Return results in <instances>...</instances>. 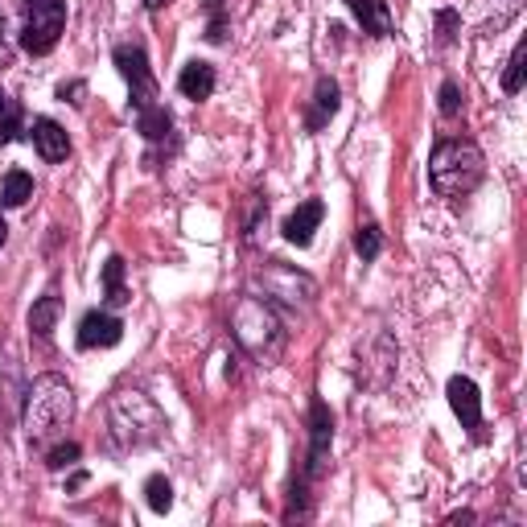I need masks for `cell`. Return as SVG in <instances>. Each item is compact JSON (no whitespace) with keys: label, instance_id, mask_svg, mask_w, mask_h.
<instances>
[{"label":"cell","instance_id":"6da1fadb","mask_svg":"<svg viewBox=\"0 0 527 527\" xmlns=\"http://www.w3.org/2000/svg\"><path fill=\"white\" fill-rule=\"evenodd\" d=\"M486 178V157L474 140L466 136H445L429 157V182L441 198H462Z\"/></svg>","mask_w":527,"mask_h":527},{"label":"cell","instance_id":"7a4b0ae2","mask_svg":"<svg viewBox=\"0 0 527 527\" xmlns=\"http://www.w3.org/2000/svg\"><path fill=\"white\" fill-rule=\"evenodd\" d=\"M70 412H75V392L62 375H42L33 379L29 400H25V433L29 441H46L54 429H62Z\"/></svg>","mask_w":527,"mask_h":527},{"label":"cell","instance_id":"3957f363","mask_svg":"<svg viewBox=\"0 0 527 527\" xmlns=\"http://www.w3.org/2000/svg\"><path fill=\"white\" fill-rule=\"evenodd\" d=\"M66 29V0H25L21 46L29 54H50Z\"/></svg>","mask_w":527,"mask_h":527},{"label":"cell","instance_id":"277c9868","mask_svg":"<svg viewBox=\"0 0 527 527\" xmlns=\"http://www.w3.org/2000/svg\"><path fill=\"white\" fill-rule=\"evenodd\" d=\"M235 338L248 346L252 355L272 359L276 346H280V326H276V318H272V309H268L264 301H256V297L239 301V309H235Z\"/></svg>","mask_w":527,"mask_h":527},{"label":"cell","instance_id":"5b68a950","mask_svg":"<svg viewBox=\"0 0 527 527\" xmlns=\"http://www.w3.org/2000/svg\"><path fill=\"white\" fill-rule=\"evenodd\" d=\"M116 66H120V75L128 79V87H132V108L136 112L153 108V103H157V79L149 70L145 46H116Z\"/></svg>","mask_w":527,"mask_h":527},{"label":"cell","instance_id":"8992f818","mask_svg":"<svg viewBox=\"0 0 527 527\" xmlns=\"http://www.w3.org/2000/svg\"><path fill=\"white\" fill-rule=\"evenodd\" d=\"M330 441H334V416L322 400L309 404V462H305V478H301V490L309 478H318L326 470V453H330Z\"/></svg>","mask_w":527,"mask_h":527},{"label":"cell","instance_id":"52a82bcc","mask_svg":"<svg viewBox=\"0 0 527 527\" xmlns=\"http://www.w3.org/2000/svg\"><path fill=\"white\" fill-rule=\"evenodd\" d=\"M145 408V396L140 392H120L116 404H112V437L124 445V449H136V445H149L157 433L149 429H140L136 425V412Z\"/></svg>","mask_w":527,"mask_h":527},{"label":"cell","instance_id":"ba28073f","mask_svg":"<svg viewBox=\"0 0 527 527\" xmlns=\"http://www.w3.org/2000/svg\"><path fill=\"white\" fill-rule=\"evenodd\" d=\"M449 408L462 420V429H470V437H482V396L474 388V379L466 375L449 379Z\"/></svg>","mask_w":527,"mask_h":527},{"label":"cell","instance_id":"9c48e42d","mask_svg":"<svg viewBox=\"0 0 527 527\" xmlns=\"http://www.w3.org/2000/svg\"><path fill=\"white\" fill-rule=\"evenodd\" d=\"M124 338V322L108 309H91L87 318L79 322V346L83 350H108Z\"/></svg>","mask_w":527,"mask_h":527},{"label":"cell","instance_id":"30bf717a","mask_svg":"<svg viewBox=\"0 0 527 527\" xmlns=\"http://www.w3.org/2000/svg\"><path fill=\"white\" fill-rule=\"evenodd\" d=\"M33 149H38L42 161L58 165V161L70 157V136H66L62 124H54L50 116H42V120H33Z\"/></svg>","mask_w":527,"mask_h":527},{"label":"cell","instance_id":"8fae6325","mask_svg":"<svg viewBox=\"0 0 527 527\" xmlns=\"http://www.w3.org/2000/svg\"><path fill=\"white\" fill-rule=\"evenodd\" d=\"M322 219H326V206H322L318 198L301 202V206L293 210V215L285 219V239L297 243V248H309V239H313V231H318Z\"/></svg>","mask_w":527,"mask_h":527},{"label":"cell","instance_id":"7c38bea8","mask_svg":"<svg viewBox=\"0 0 527 527\" xmlns=\"http://www.w3.org/2000/svg\"><path fill=\"white\" fill-rule=\"evenodd\" d=\"M350 9H355L363 33H371V38H388V33H392V9H388V0H350Z\"/></svg>","mask_w":527,"mask_h":527},{"label":"cell","instance_id":"4fadbf2b","mask_svg":"<svg viewBox=\"0 0 527 527\" xmlns=\"http://www.w3.org/2000/svg\"><path fill=\"white\" fill-rule=\"evenodd\" d=\"M178 91L186 95V99H210V91H215V66L210 62H190V66H182V75H178Z\"/></svg>","mask_w":527,"mask_h":527},{"label":"cell","instance_id":"5bb4252c","mask_svg":"<svg viewBox=\"0 0 527 527\" xmlns=\"http://www.w3.org/2000/svg\"><path fill=\"white\" fill-rule=\"evenodd\" d=\"M338 112V83L334 79H318V95H313V112H309V132H318L330 124V116Z\"/></svg>","mask_w":527,"mask_h":527},{"label":"cell","instance_id":"9a60e30c","mask_svg":"<svg viewBox=\"0 0 527 527\" xmlns=\"http://www.w3.org/2000/svg\"><path fill=\"white\" fill-rule=\"evenodd\" d=\"M103 301H108L112 309H120V305L132 301L128 285H124V260L120 256H112L108 264H103Z\"/></svg>","mask_w":527,"mask_h":527},{"label":"cell","instance_id":"2e32d148","mask_svg":"<svg viewBox=\"0 0 527 527\" xmlns=\"http://www.w3.org/2000/svg\"><path fill=\"white\" fill-rule=\"evenodd\" d=\"M33 198V178L25 169H9L0 182V206H25Z\"/></svg>","mask_w":527,"mask_h":527},{"label":"cell","instance_id":"e0dca14e","mask_svg":"<svg viewBox=\"0 0 527 527\" xmlns=\"http://www.w3.org/2000/svg\"><path fill=\"white\" fill-rule=\"evenodd\" d=\"M21 120H25V108L0 91V145H13V140L21 136Z\"/></svg>","mask_w":527,"mask_h":527},{"label":"cell","instance_id":"ac0fdd59","mask_svg":"<svg viewBox=\"0 0 527 527\" xmlns=\"http://www.w3.org/2000/svg\"><path fill=\"white\" fill-rule=\"evenodd\" d=\"M58 309H62L58 297H42L38 305L29 309V330L38 334V338H50L54 334V322H58Z\"/></svg>","mask_w":527,"mask_h":527},{"label":"cell","instance_id":"d6986e66","mask_svg":"<svg viewBox=\"0 0 527 527\" xmlns=\"http://www.w3.org/2000/svg\"><path fill=\"white\" fill-rule=\"evenodd\" d=\"M136 128L145 132L149 140H165V136H169V128H173V116L161 108V103H153V108L136 112Z\"/></svg>","mask_w":527,"mask_h":527},{"label":"cell","instance_id":"ffe728a7","mask_svg":"<svg viewBox=\"0 0 527 527\" xmlns=\"http://www.w3.org/2000/svg\"><path fill=\"white\" fill-rule=\"evenodd\" d=\"M145 499H149V507H153L157 515H165V511L173 507V486H169V478L153 474V478L145 482Z\"/></svg>","mask_w":527,"mask_h":527},{"label":"cell","instance_id":"44dd1931","mask_svg":"<svg viewBox=\"0 0 527 527\" xmlns=\"http://www.w3.org/2000/svg\"><path fill=\"white\" fill-rule=\"evenodd\" d=\"M523 62H527V42H515L511 62H507V75H503V91L507 95H519V87H523Z\"/></svg>","mask_w":527,"mask_h":527},{"label":"cell","instance_id":"7402d4cb","mask_svg":"<svg viewBox=\"0 0 527 527\" xmlns=\"http://www.w3.org/2000/svg\"><path fill=\"white\" fill-rule=\"evenodd\" d=\"M379 248H383V235H379V227H375V223H363V227H359V235H355V252H359L367 264H371V260L379 256Z\"/></svg>","mask_w":527,"mask_h":527},{"label":"cell","instance_id":"603a6c76","mask_svg":"<svg viewBox=\"0 0 527 527\" xmlns=\"http://www.w3.org/2000/svg\"><path fill=\"white\" fill-rule=\"evenodd\" d=\"M75 462H79V445H75V441L54 445V449H50V458H46L50 470H66V466H75Z\"/></svg>","mask_w":527,"mask_h":527},{"label":"cell","instance_id":"cb8c5ba5","mask_svg":"<svg viewBox=\"0 0 527 527\" xmlns=\"http://www.w3.org/2000/svg\"><path fill=\"white\" fill-rule=\"evenodd\" d=\"M462 112V91L458 83H445L441 87V116H458Z\"/></svg>","mask_w":527,"mask_h":527},{"label":"cell","instance_id":"d4e9b609","mask_svg":"<svg viewBox=\"0 0 527 527\" xmlns=\"http://www.w3.org/2000/svg\"><path fill=\"white\" fill-rule=\"evenodd\" d=\"M13 66V46H9V33H5V5H0V70Z\"/></svg>","mask_w":527,"mask_h":527},{"label":"cell","instance_id":"484cf974","mask_svg":"<svg viewBox=\"0 0 527 527\" xmlns=\"http://www.w3.org/2000/svg\"><path fill=\"white\" fill-rule=\"evenodd\" d=\"M437 25H441V46H449L453 42V25H458V13H441Z\"/></svg>","mask_w":527,"mask_h":527},{"label":"cell","instance_id":"4316f807","mask_svg":"<svg viewBox=\"0 0 527 527\" xmlns=\"http://www.w3.org/2000/svg\"><path fill=\"white\" fill-rule=\"evenodd\" d=\"M165 5H169V0H145V9H149V13H157V9H165Z\"/></svg>","mask_w":527,"mask_h":527},{"label":"cell","instance_id":"83f0119b","mask_svg":"<svg viewBox=\"0 0 527 527\" xmlns=\"http://www.w3.org/2000/svg\"><path fill=\"white\" fill-rule=\"evenodd\" d=\"M5 239H9V227H5V215H0V248H5Z\"/></svg>","mask_w":527,"mask_h":527}]
</instances>
